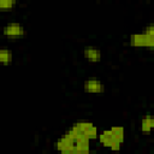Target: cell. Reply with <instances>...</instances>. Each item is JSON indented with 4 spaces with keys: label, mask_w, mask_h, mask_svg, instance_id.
Returning a JSON list of instances; mask_svg holds the SVG:
<instances>
[{
    "label": "cell",
    "mask_w": 154,
    "mask_h": 154,
    "mask_svg": "<svg viewBox=\"0 0 154 154\" xmlns=\"http://www.w3.org/2000/svg\"><path fill=\"white\" fill-rule=\"evenodd\" d=\"M73 144H75L73 140H71V138L65 134V135H63V136H61V137L55 142L54 147H55V149H57V150L63 152V150H66V149L71 148Z\"/></svg>",
    "instance_id": "obj_6"
},
{
    "label": "cell",
    "mask_w": 154,
    "mask_h": 154,
    "mask_svg": "<svg viewBox=\"0 0 154 154\" xmlns=\"http://www.w3.org/2000/svg\"><path fill=\"white\" fill-rule=\"evenodd\" d=\"M83 55L89 63H99L102 57L101 51L97 47H93V46L85 47L83 51Z\"/></svg>",
    "instance_id": "obj_5"
},
{
    "label": "cell",
    "mask_w": 154,
    "mask_h": 154,
    "mask_svg": "<svg viewBox=\"0 0 154 154\" xmlns=\"http://www.w3.org/2000/svg\"><path fill=\"white\" fill-rule=\"evenodd\" d=\"M153 126H154V119L152 118V116L147 114L144 118H142V120H141V131L143 134H149L152 131Z\"/></svg>",
    "instance_id": "obj_7"
},
{
    "label": "cell",
    "mask_w": 154,
    "mask_h": 154,
    "mask_svg": "<svg viewBox=\"0 0 154 154\" xmlns=\"http://www.w3.org/2000/svg\"><path fill=\"white\" fill-rule=\"evenodd\" d=\"M84 91L89 94H100L105 91V85L100 79H87L84 81Z\"/></svg>",
    "instance_id": "obj_4"
},
{
    "label": "cell",
    "mask_w": 154,
    "mask_h": 154,
    "mask_svg": "<svg viewBox=\"0 0 154 154\" xmlns=\"http://www.w3.org/2000/svg\"><path fill=\"white\" fill-rule=\"evenodd\" d=\"M129 43L135 48H149L154 47V25L149 24L144 28L143 32L131 34L129 37Z\"/></svg>",
    "instance_id": "obj_1"
},
{
    "label": "cell",
    "mask_w": 154,
    "mask_h": 154,
    "mask_svg": "<svg viewBox=\"0 0 154 154\" xmlns=\"http://www.w3.org/2000/svg\"><path fill=\"white\" fill-rule=\"evenodd\" d=\"M14 6V0H0V11H11Z\"/></svg>",
    "instance_id": "obj_10"
},
{
    "label": "cell",
    "mask_w": 154,
    "mask_h": 154,
    "mask_svg": "<svg viewBox=\"0 0 154 154\" xmlns=\"http://www.w3.org/2000/svg\"><path fill=\"white\" fill-rule=\"evenodd\" d=\"M109 130H111V132H112L113 137H114L118 142H120V143H123V142H124L125 131H124V128H123V126H112Z\"/></svg>",
    "instance_id": "obj_9"
},
{
    "label": "cell",
    "mask_w": 154,
    "mask_h": 154,
    "mask_svg": "<svg viewBox=\"0 0 154 154\" xmlns=\"http://www.w3.org/2000/svg\"><path fill=\"white\" fill-rule=\"evenodd\" d=\"M13 59V53L8 48H0V64L10 65Z\"/></svg>",
    "instance_id": "obj_8"
},
{
    "label": "cell",
    "mask_w": 154,
    "mask_h": 154,
    "mask_svg": "<svg viewBox=\"0 0 154 154\" xmlns=\"http://www.w3.org/2000/svg\"><path fill=\"white\" fill-rule=\"evenodd\" d=\"M97 137H99V141L101 142V144H102L103 147H107V148H109V149L113 150V152H119V150H120L122 143L118 142V141L113 137L111 130H103L101 134H99Z\"/></svg>",
    "instance_id": "obj_2"
},
{
    "label": "cell",
    "mask_w": 154,
    "mask_h": 154,
    "mask_svg": "<svg viewBox=\"0 0 154 154\" xmlns=\"http://www.w3.org/2000/svg\"><path fill=\"white\" fill-rule=\"evenodd\" d=\"M2 34L10 38H17V37H22L25 35V29L22 24L11 22V23H7L2 28Z\"/></svg>",
    "instance_id": "obj_3"
}]
</instances>
